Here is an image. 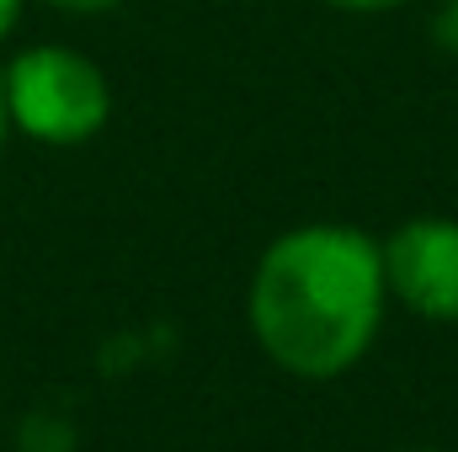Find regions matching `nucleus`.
I'll list each match as a JSON object with an SVG mask.
<instances>
[{"label": "nucleus", "instance_id": "obj_1", "mask_svg": "<svg viewBox=\"0 0 458 452\" xmlns=\"http://www.w3.org/2000/svg\"><path fill=\"white\" fill-rule=\"evenodd\" d=\"M384 255L357 224H299L277 234L250 272V336L293 378L352 372L384 325Z\"/></svg>", "mask_w": 458, "mask_h": 452}, {"label": "nucleus", "instance_id": "obj_2", "mask_svg": "<svg viewBox=\"0 0 458 452\" xmlns=\"http://www.w3.org/2000/svg\"><path fill=\"white\" fill-rule=\"evenodd\" d=\"M0 86H5L11 133L48 144V149L91 144L113 117V86L102 64L70 43L21 48L16 59L0 64Z\"/></svg>", "mask_w": 458, "mask_h": 452}, {"label": "nucleus", "instance_id": "obj_3", "mask_svg": "<svg viewBox=\"0 0 458 452\" xmlns=\"http://www.w3.org/2000/svg\"><path fill=\"white\" fill-rule=\"evenodd\" d=\"M384 288L389 298L432 325H458V219L427 213L405 219L384 245Z\"/></svg>", "mask_w": 458, "mask_h": 452}, {"label": "nucleus", "instance_id": "obj_4", "mask_svg": "<svg viewBox=\"0 0 458 452\" xmlns=\"http://www.w3.org/2000/svg\"><path fill=\"white\" fill-rule=\"evenodd\" d=\"M432 38H437V48L458 54V0H443V5H437V16H432Z\"/></svg>", "mask_w": 458, "mask_h": 452}, {"label": "nucleus", "instance_id": "obj_5", "mask_svg": "<svg viewBox=\"0 0 458 452\" xmlns=\"http://www.w3.org/2000/svg\"><path fill=\"white\" fill-rule=\"evenodd\" d=\"M54 11H70V16H102V11H117L123 0H43Z\"/></svg>", "mask_w": 458, "mask_h": 452}, {"label": "nucleus", "instance_id": "obj_6", "mask_svg": "<svg viewBox=\"0 0 458 452\" xmlns=\"http://www.w3.org/2000/svg\"><path fill=\"white\" fill-rule=\"evenodd\" d=\"M326 5L352 11V16H373V11H400V5H411V0H326Z\"/></svg>", "mask_w": 458, "mask_h": 452}, {"label": "nucleus", "instance_id": "obj_7", "mask_svg": "<svg viewBox=\"0 0 458 452\" xmlns=\"http://www.w3.org/2000/svg\"><path fill=\"white\" fill-rule=\"evenodd\" d=\"M21 11H27V0H0V43L16 32V21H21Z\"/></svg>", "mask_w": 458, "mask_h": 452}, {"label": "nucleus", "instance_id": "obj_8", "mask_svg": "<svg viewBox=\"0 0 458 452\" xmlns=\"http://www.w3.org/2000/svg\"><path fill=\"white\" fill-rule=\"evenodd\" d=\"M5 138H11V113H5V86H0V155H5Z\"/></svg>", "mask_w": 458, "mask_h": 452}, {"label": "nucleus", "instance_id": "obj_9", "mask_svg": "<svg viewBox=\"0 0 458 452\" xmlns=\"http://www.w3.org/2000/svg\"><path fill=\"white\" fill-rule=\"evenodd\" d=\"M416 452H448V448H416Z\"/></svg>", "mask_w": 458, "mask_h": 452}]
</instances>
